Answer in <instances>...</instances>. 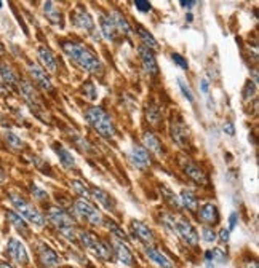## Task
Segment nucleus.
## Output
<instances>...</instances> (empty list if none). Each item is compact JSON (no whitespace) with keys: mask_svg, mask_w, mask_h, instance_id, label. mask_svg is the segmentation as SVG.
I'll list each match as a JSON object with an SVG mask.
<instances>
[{"mask_svg":"<svg viewBox=\"0 0 259 268\" xmlns=\"http://www.w3.org/2000/svg\"><path fill=\"white\" fill-rule=\"evenodd\" d=\"M208 80H202V82H200V90H202V93H205V95H206V93H208Z\"/></svg>","mask_w":259,"mask_h":268,"instance_id":"8fccbe9b","label":"nucleus"},{"mask_svg":"<svg viewBox=\"0 0 259 268\" xmlns=\"http://www.w3.org/2000/svg\"><path fill=\"white\" fill-rule=\"evenodd\" d=\"M176 232L179 233V236L183 238V241L189 246H197L199 244V233L193 229V225L189 220L181 219L179 222H176Z\"/></svg>","mask_w":259,"mask_h":268,"instance_id":"6e6552de","label":"nucleus"},{"mask_svg":"<svg viewBox=\"0 0 259 268\" xmlns=\"http://www.w3.org/2000/svg\"><path fill=\"white\" fill-rule=\"evenodd\" d=\"M83 95L90 99V101H95L98 98L96 95V90H95V85L92 82H87L85 86H83Z\"/></svg>","mask_w":259,"mask_h":268,"instance_id":"79ce46f5","label":"nucleus"},{"mask_svg":"<svg viewBox=\"0 0 259 268\" xmlns=\"http://www.w3.org/2000/svg\"><path fill=\"white\" fill-rule=\"evenodd\" d=\"M199 219L206 224V225H216L219 222V211L216 208V205L213 203H205L200 209H199Z\"/></svg>","mask_w":259,"mask_h":268,"instance_id":"f3484780","label":"nucleus"},{"mask_svg":"<svg viewBox=\"0 0 259 268\" xmlns=\"http://www.w3.org/2000/svg\"><path fill=\"white\" fill-rule=\"evenodd\" d=\"M160 192H162V195L165 196V199L170 203L171 206H175V208H181V205H179V198L170 190V189H166V187H160Z\"/></svg>","mask_w":259,"mask_h":268,"instance_id":"e433bc0d","label":"nucleus"},{"mask_svg":"<svg viewBox=\"0 0 259 268\" xmlns=\"http://www.w3.org/2000/svg\"><path fill=\"white\" fill-rule=\"evenodd\" d=\"M37 254H38V260L42 262V265H44L45 268H55V266H58L59 262H61L58 254H56L53 249H51L50 246H47L45 243L38 244Z\"/></svg>","mask_w":259,"mask_h":268,"instance_id":"ddd939ff","label":"nucleus"},{"mask_svg":"<svg viewBox=\"0 0 259 268\" xmlns=\"http://www.w3.org/2000/svg\"><path fill=\"white\" fill-rule=\"evenodd\" d=\"M196 4H197V2H186V0H181V5H183L184 8H192Z\"/></svg>","mask_w":259,"mask_h":268,"instance_id":"603ef678","label":"nucleus"},{"mask_svg":"<svg viewBox=\"0 0 259 268\" xmlns=\"http://www.w3.org/2000/svg\"><path fill=\"white\" fill-rule=\"evenodd\" d=\"M5 179H7V172H5L4 166L0 165V184H2V182H5Z\"/></svg>","mask_w":259,"mask_h":268,"instance_id":"3c124183","label":"nucleus"},{"mask_svg":"<svg viewBox=\"0 0 259 268\" xmlns=\"http://www.w3.org/2000/svg\"><path fill=\"white\" fill-rule=\"evenodd\" d=\"M178 86H179V90H181V93L184 95V98L192 104L193 102V95H192V91H190V88L187 86V83L184 82L183 78L181 77H178Z\"/></svg>","mask_w":259,"mask_h":268,"instance_id":"58836bf2","label":"nucleus"},{"mask_svg":"<svg viewBox=\"0 0 259 268\" xmlns=\"http://www.w3.org/2000/svg\"><path fill=\"white\" fill-rule=\"evenodd\" d=\"M19 90H21V95L24 96L26 102H28L29 107L32 109V112H35L38 117H40V112H42L44 107L40 104V99H38L34 86L29 82H19Z\"/></svg>","mask_w":259,"mask_h":268,"instance_id":"9d476101","label":"nucleus"},{"mask_svg":"<svg viewBox=\"0 0 259 268\" xmlns=\"http://www.w3.org/2000/svg\"><path fill=\"white\" fill-rule=\"evenodd\" d=\"M206 260H211V262H226L227 259V254L224 252V249L221 248H214L211 251H208L205 254Z\"/></svg>","mask_w":259,"mask_h":268,"instance_id":"f704fd0d","label":"nucleus"},{"mask_svg":"<svg viewBox=\"0 0 259 268\" xmlns=\"http://www.w3.org/2000/svg\"><path fill=\"white\" fill-rule=\"evenodd\" d=\"M37 53H38V58H40V62L44 64V71L50 72V74H55L58 71V61L55 58V53L45 45L38 47Z\"/></svg>","mask_w":259,"mask_h":268,"instance_id":"2eb2a0df","label":"nucleus"},{"mask_svg":"<svg viewBox=\"0 0 259 268\" xmlns=\"http://www.w3.org/2000/svg\"><path fill=\"white\" fill-rule=\"evenodd\" d=\"M142 144H144L142 147H144L146 150L154 152L157 157L163 155V145H162V142L159 141V138L155 136L154 132L146 131L144 134H142Z\"/></svg>","mask_w":259,"mask_h":268,"instance_id":"a211bd4d","label":"nucleus"},{"mask_svg":"<svg viewBox=\"0 0 259 268\" xmlns=\"http://www.w3.org/2000/svg\"><path fill=\"white\" fill-rule=\"evenodd\" d=\"M71 185H72V190L79 196H82V199H90V198H92V192H90L87 184H83L82 181H72Z\"/></svg>","mask_w":259,"mask_h":268,"instance_id":"72a5a7b5","label":"nucleus"},{"mask_svg":"<svg viewBox=\"0 0 259 268\" xmlns=\"http://www.w3.org/2000/svg\"><path fill=\"white\" fill-rule=\"evenodd\" d=\"M85 120L101 138L104 139H114L115 136V126L112 118L101 109V107L92 105L85 110Z\"/></svg>","mask_w":259,"mask_h":268,"instance_id":"f03ea898","label":"nucleus"},{"mask_svg":"<svg viewBox=\"0 0 259 268\" xmlns=\"http://www.w3.org/2000/svg\"><path fill=\"white\" fill-rule=\"evenodd\" d=\"M29 189H31V193L34 195V198H37V199H47L48 198V193L45 192V190H42L40 189V187H38V185H35V184H32L31 187H29Z\"/></svg>","mask_w":259,"mask_h":268,"instance_id":"37998d69","label":"nucleus"},{"mask_svg":"<svg viewBox=\"0 0 259 268\" xmlns=\"http://www.w3.org/2000/svg\"><path fill=\"white\" fill-rule=\"evenodd\" d=\"M138 35L141 37L142 42H144V47L146 48H149L150 51L152 50H159V42L155 40V37L147 29L142 28V26H138Z\"/></svg>","mask_w":259,"mask_h":268,"instance_id":"7c9ffc66","label":"nucleus"},{"mask_svg":"<svg viewBox=\"0 0 259 268\" xmlns=\"http://www.w3.org/2000/svg\"><path fill=\"white\" fill-rule=\"evenodd\" d=\"M7 219L11 222V225L15 227V229H16L19 233H23L24 236H28V235H29L28 225L24 224V220H23V217L19 216V214H16L15 211H7Z\"/></svg>","mask_w":259,"mask_h":268,"instance_id":"cd10ccee","label":"nucleus"},{"mask_svg":"<svg viewBox=\"0 0 259 268\" xmlns=\"http://www.w3.org/2000/svg\"><path fill=\"white\" fill-rule=\"evenodd\" d=\"M109 18H111V21L114 23V26H115V29H117L119 32H122L123 35H126V37H132L133 35V29H132V26H130V23L126 21V18L122 15L120 11H112L111 15H109Z\"/></svg>","mask_w":259,"mask_h":268,"instance_id":"aec40b11","label":"nucleus"},{"mask_svg":"<svg viewBox=\"0 0 259 268\" xmlns=\"http://www.w3.org/2000/svg\"><path fill=\"white\" fill-rule=\"evenodd\" d=\"M247 268H257V263H256V262H251V263H248Z\"/></svg>","mask_w":259,"mask_h":268,"instance_id":"5fc2aeb1","label":"nucleus"},{"mask_svg":"<svg viewBox=\"0 0 259 268\" xmlns=\"http://www.w3.org/2000/svg\"><path fill=\"white\" fill-rule=\"evenodd\" d=\"M4 138L8 144V147H11L13 150H23L24 149V142L21 141V138L18 134H15L13 131H5Z\"/></svg>","mask_w":259,"mask_h":268,"instance_id":"2f4dec72","label":"nucleus"},{"mask_svg":"<svg viewBox=\"0 0 259 268\" xmlns=\"http://www.w3.org/2000/svg\"><path fill=\"white\" fill-rule=\"evenodd\" d=\"M138 51H139L142 69H144L149 75H157L159 74V64H157V59H155V56H154V53L146 47H139Z\"/></svg>","mask_w":259,"mask_h":268,"instance_id":"4468645a","label":"nucleus"},{"mask_svg":"<svg viewBox=\"0 0 259 268\" xmlns=\"http://www.w3.org/2000/svg\"><path fill=\"white\" fill-rule=\"evenodd\" d=\"M99 24H101L102 37H104L106 40H109V42H115V38H117V35H119V31L115 29V26L111 21V18L106 16V15H101L99 16Z\"/></svg>","mask_w":259,"mask_h":268,"instance_id":"4be33fe9","label":"nucleus"},{"mask_svg":"<svg viewBox=\"0 0 259 268\" xmlns=\"http://www.w3.org/2000/svg\"><path fill=\"white\" fill-rule=\"evenodd\" d=\"M7 252H8V256H10L13 260L18 262V263H21V265H26V263L29 262L28 251H26L24 244L21 243L19 239H16V238H11V239L8 241Z\"/></svg>","mask_w":259,"mask_h":268,"instance_id":"f8f14e48","label":"nucleus"},{"mask_svg":"<svg viewBox=\"0 0 259 268\" xmlns=\"http://www.w3.org/2000/svg\"><path fill=\"white\" fill-rule=\"evenodd\" d=\"M75 144L79 145L85 153H92V152H95L93 145L90 144L85 138H82V136H75Z\"/></svg>","mask_w":259,"mask_h":268,"instance_id":"a19ab883","label":"nucleus"},{"mask_svg":"<svg viewBox=\"0 0 259 268\" xmlns=\"http://www.w3.org/2000/svg\"><path fill=\"white\" fill-rule=\"evenodd\" d=\"M170 131H171V138L173 141L179 145L186 149L189 145V139H190V134H189V129L187 126L183 123V120H173L171 125H170Z\"/></svg>","mask_w":259,"mask_h":268,"instance_id":"1a4fd4ad","label":"nucleus"},{"mask_svg":"<svg viewBox=\"0 0 259 268\" xmlns=\"http://www.w3.org/2000/svg\"><path fill=\"white\" fill-rule=\"evenodd\" d=\"M135 7H136L139 11H142V13H149V11L152 10V5H150L149 2H146V0H136Z\"/></svg>","mask_w":259,"mask_h":268,"instance_id":"c03bdc74","label":"nucleus"},{"mask_svg":"<svg viewBox=\"0 0 259 268\" xmlns=\"http://www.w3.org/2000/svg\"><path fill=\"white\" fill-rule=\"evenodd\" d=\"M237 224H239V216H237V212H232L230 216H229V232H232L237 227Z\"/></svg>","mask_w":259,"mask_h":268,"instance_id":"49530a36","label":"nucleus"},{"mask_svg":"<svg viewBox=\"0 0 259 268\" xmlns=\"http://www.w3.org/2000/svg\"><path fill=\"white\" fill-rule=\"evenodd\" d=\"M0 268H13V266L7 262H0Z\"/></svg>","mask_w":259,"mask_h":268,"instance_id":"864d4df0","label":"nucleus"},{"mask_svg":"<svg viewBox=\"0 0 259 268\" xmlns=\"http://www.w3.org/2000/svg\"><path fill=\"white\" fill-rule=\"evenodd\" d=\"M48 220L53 224L56 229L59 230V233L68 238L71 241L75 239V230H74V222H72V217L69 214L64 211L62 208H58V206H51L48 209Z\"/></svg>","mask_w":259,"mask_h":268,"instance_id":"20e7f679","label":"nucleus"},{"mask_svg":"<svg viewBox=\"0 0 259 268\" xmlns=\"http://www.w3.org/2000/svg\"><path fill=\"white\" fill-rule=\"evenodd\" d=\"M61 48L64 53H66V56L79 65L82 71H85L88 74H93V75L102 74V64L90 48H87L80 43H75V42H62Z\"/></svg>","mask_w":259,"mask_h":268,"instance_id":"f257e3e1","label":"nucleus"},{"mask_svg":"<svg viewBox=\"0 0 259 268\" xmlns=\"http://www.w3.org/2000/svg\"><path fill=\"white\" fill-rule=\"evenodd\" d=\"M53 150H55V153L59 157L61 165H62L64 168H66V169H75V168H77V163H75L74 155H72L64 145H61V144H53Z\"/></svg>","mask_w":259,"mask_h":268,"instance_id":"6ab92c4d","label":"nucleus"},{"mask_svg":"<svg viewBox=\"0 0 259 268\" xmlns=\"http://www.w3.org/2000/svg\"><path fill=\"white\" fill-rule=\"evenodd\" d=\"M107 224V229H109V232L117 238V241H122V243H125L126 241V235H125V232L120 229V227L115 224V222H112V220H107L106 222Z\"/></svg>","mask_w":259,"mask_h":268,"instance_id":"c9c22d12","label":"nucleus"},{"mask_svg":"<svg viewBox=\"0 0 259 268\" xmlns=\"http://www.w3.org/2000/svg\"><path fill=\"white\" fill-rule=\"evenodd\" d=\"M186 19H187V21H189V23H190V21H192V19H193V16H192V15H187V16H186Z\"/></svg>","mask_w":259,"mask_h":268,"instance_id":"4d7b16f0","label":"nucleus"},{"mask_svg":"<svg viewBox=\"0 0 259 268\" xmlns=\"http://www.w3.org/2000/svg\"><path fill=\"white\" fill-rule=\"evenodd\" d=\"M44 13L47 19L51 23V24H56V26H61L62 24V16H61V11L58 10V7H55L53 2H45L44 4Z\"/></svg>","mask_w":259,"mask_h":268,"instance_id":"bb28decb","label":"nucleus"},{"mask_svg":"<svg viewBox=\"0 0 259 268\" xmlns=\"http://www.w3.org/2000/svg\"><path fill=\"white\" fill-rule=\"evenodd\" d=\"M90 192H92V198H95L96 201H99V203H101L102 206H104L107 211H114L115 201H114V198H112L107 192L101 190V189H96V187H93V189H90Z\"/></svg>","mask_w":259,"mask_h":268,"instance_id":"393cba45","label":"nucleus"},{"mask_svg":"<svg viewBox=\"0 0 259 268\" xmlns=\"http://www.w3.org/2000/svg\"><path fill=\"white\" fill-rule=\"evenodd\" d=\"M8 196H10L13 208L16 209V214H19L23 219L34 224L35 227H44L45 225V222H47L45 216L37 208H34V205H31L28 199H24L23 196H19L16 193H10Z\"/></svg>","mask_w":259,"mask_h":268,"instance_id":"7ed1b4c3","label":"nucleus"},{"mask_svg":"<svg viewBox=\"0 0 259 268\" xmlns=\"http://www.w3.org/2000/svg\"><path fill=\"white\" fill-rule=\"evenodd\" d=\"M144 254L149 257V260H152L154 263H157L160 268H173V262H171L170 259H168L163 252L157 251L155 248H152V246H146Z\"/></svg>","mask_w":259,"mask_h":268,"instance_id":"412c9836","label":"nucleus"},{"mask_svg":"<svg viewBox=\"0 0 259 268\" xmlns=\"http://www.w3.org/2000/svg\"><path fill=\"white\" fill-rule=\"evenodd\" d=\"M223 129H224L226 134H229V136H234V134H235V126H234V123H232V122H226Z\"/></svg>","mask_w":259,"mask_h":268,"instance_id":"de8ad7c7","label":"nucleus"},{"mask_svg":"<svg viewBox=\"0 0 259 268\" xmlns=\"http://www.w3.org/2000/svg\"><path fill=\"white\" fill-rule=\"evenodd\" d=\"M128 160L136 169H146L150 166V157L149 152L142 145H133L128 152Z\"/></svg>","mask_w":259,"mask_h":268,"instance_id":"0eeeda50","label":"nucleus"},{"mask_svg":"<svg viewBox=\"0 0 259 268\" xmlns=\"http://www.w3.org/2000/svg\"><path fill=\"white\" fill-rule=\"evenodd\" d=\"M179 205H181V208H186L189 211H197L199 209V199L190 190H183L179 195Z\"/></svg>","mask_w":259,"mask_h":268,"instance_id":"a878e982","label":"nucleus"},{"mask_svg":"<svg viewBox=\"0 0 259 268\" xmlns=\"http://www.w3.org/2000/svg\"><path fill=\"white\" fill-rule=\"evenodd\" d=\"M0 55H4V45H2V42H0Z\"/></svg>","mask_w":259,"mask_h":268,"instance_id":"6e6d98bb","label":"nucleus"},{"mask_svg":"<svg viewBox=\"0 0 259 268\" xmlns=\"http://www.w3.org/2000/svg\"><path fill=\"white\" fill-rule=\"evenodd\" d=\"M28 72H29V75L34 78V82H35L38 86H40L42 90H45V91H53V83H51V80H50L48 74L44 71V67H40L38 64H34V62H29Z\"/></svg>","mask_w":259,"mask_h":268,"instance_id":"9b49d317","label":"nucleus"},{"mask_svg":"<svg viewBox=\"0 0 259 268\" xmlns=\"http://www.w3.org/2000/svg\"><path fill=\"white\" fill-rule=\"evenodd\" d=\"M74 212L79 216L80 219H83V220H87L88 224H92L93 227H98V225H101L102 224V214L90 203L88 199H77L75 203H74Z\"/></svg>","mask_w":259,"mask_h":268,"instance_id":"39448f33","label":"nucleus"},{"mask_svg":"<svg viewBox=\"0 0 259 268\" xmlns=\"http://www.w3.org/2000/svg\"><path fill=\"white\" fill-rule=\"evenodd\" d=\"M72 21L79 29H83V31H93L95 29L93 18L90 16V13L85 11L82 7H79L72 13Z\"/></svg>","mask_w":259,"mask_h":268,"instance_id":"dca6fc26","label":"nucleus"},{"mask_svg":"<svg viewBox=\"0 0 259 268\" xmlns=\"http://www.w3.org/2000/svg\"><path fill=\"white\" fill-rule=\"evenodd\" d=\"M171 58H173V61H175L179 67H183V69H187V61H186L183 56H181V55H178V53H173Z\"/></svg>","mask_w":259,"mask_h":268,"instance_id":"a18cd8bd","label":"nucleus"},{"mask_svg":"<svg viewBox=\"0 0 259 268\" xmlns=\"http://www.w3.org/2000/svg\"><path fill=\"white\" fill-rule=\"evenodd\" d=\"M254 93H256V83L251 82V80H248L247 85H245V88H243V93H242V95H243V101L251 99L254 96Z\"/></svg>","mask_w":259,"mask_h":268,"instance_id":"ea45409f","label":"nucleus"},{"mask_svg":"<svg viewBox=\"0 0 259 268\" xmlns=\"http://www.w3.org/2000/svg\"><path fill=\"white\" fill-rule=\"evenodd\" d=\"M202 239L205 241V243H214V241L218 239V235L213 230V227H203L202 229Z\"/></svg>","mask_w":259,"mask_h":268,"instance_id":"4c0bfd02","label":"nucleus"},{"mask_svg":"<svg viewBox=\"0 0 259 268\" xmlns=\"http://www.w3.org/2000/svg\"><path fill=\"white\" fill-rule=\"evenodd\" d=\"M132 227H133V232L136 233V236L142 241V243H146L147 246L154 243V233L146 224H142L139 220H133Z\"/></svg>","mask_w":259,"mask_h":268,"instance_id":"b1692460","label":"nucleus"},{"mask_svg":"<svg viewBox=\"0 0 259 268\" xmlns=\"http://www.w3.org/2000/svg\"><path fill=\"white\" fill-rule=\"evenodd\" d=\"M79 239H80V243L87 248V249H90V251H93L95 249V246H96V243H98V238L95 236V235H92L90 232H85V230H80L79 233Z\"/></svg>","mask_w":259,"mask_h":268,"instance_id":"473e14b6","label":"nucleus"},{"mask_svg":"<svg viewBox=\"0 0 259 268\" xmlns=\"http://www.w3.org/2000/svg\"><path fill=\"white\" fill-rule=\"evenodd\" d=\"M2 5H4V4H2V2H0V8H2Z\"/></svg>","mask_w":259,"mask_h":268,"instance_id":"13d9d810","label":"nucleus"},{"mask_svg":"<svg viewBox=\"0 0 259 268\" xmlns=\"http://www.w3.org/2000/svg\"><path fill=\"white\" fill-rule=\"evenodd\" d=\"M229 236H230V232L227 229H223L221 232H219V241H221V243H227Z\"/></svg>","mask_w":259,"mask_h":268,"instance_id":"09e8293b","label":"nucleus"},{"mask_svg":"<svg viewBox=\"0 0 259 268\" xmlns=\"http://www.w3.org/2000/svg\"><path fill=\"white\" fill-rule=\"evenodd\" d=\"M146 117H147L150 125L157 126L162 122V110H160V107L155 104V102H149L147 107H146Z\"/></svg>","mask_w":259,"mask_h":268,"instance_id":"c85d7f7f","label":"nucleus"},{"mask_svg":"<svg viewBox=\"0 0 259 268\" xmlns=\"http://www.w3.org/2000/svg\"><path fill=\"white\" fill-rule=\"evenodd\" d=\"M179 166L183 168V171H184L186 176H187L190 181L196 182V184H199V185H206V184H208V177H206L205 171H203L200 166H197L196 163H192L189 158L181 157V158H179Z\"/></svg>","mask_w":259,"mask_h":268,"instance_id":"423d86ee","label":"nucleus"},{"mask_svg":"<svg viewBox=\"0 0 259 268\" xmlns=\"http://www.w3.org/2000/svg\"><path fill=\"white\" fill-rule=\"evenodd\" d=\"M114 248H115L114 251H115V256H117L119 262H122L123 265H128V266H132L135 263L133 254L125 243H122V241H114Z\"/></svg>","mask_w":259,"mask_h":268,"instance_id":"5701e85b","label":"nucleus"},{"mask_svg":"<svg viewBox=\"0 0 259 268\" xmlns=\"http://www.w3.org/2000/svg\"><path fill=\"white\" fill-rule=\"evenodd\" d=\"M0 78L4 80V83L10 85V86H16L19 85V80H18V75L13 72L11 67H8L7 64H2L0 65Z\"/></svg>","mask_w":259,"mask_h":268,"instance_id":"c756f323","label":"nucleus"}]
</instances>
